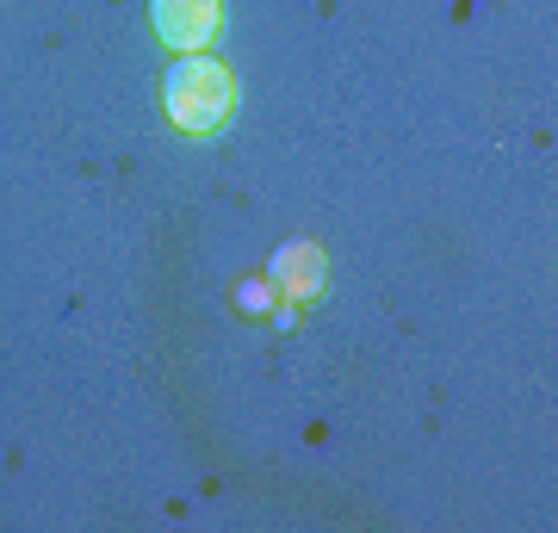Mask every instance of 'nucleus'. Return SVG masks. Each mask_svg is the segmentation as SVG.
I'll use <instances>...</instances> for the list:
<instances>
[{"mask_svg": "<svg viewBox=\"0 0 558 533\" xmlns=\"http://www.w3.org/2000/svg\"><path fill=\"white\" fill-rule=\"evenodd\" d=\"M149 32L180 57H199L223 32V0H149Z\"/></svg>", "mask_w": 558, "mask_h": 533, "instance_id": "nucleus-2", "label": "nucleus"}, {"mask_svg": "<svg viewBox=\"0 0 558 533\" xmlns=\"http://www.w3.org/2000/svg\"><path fill=\"white\" fill-rule=\"evenodd\" d=\"M161 99H168V119H174L186 137H211V131H223L230 112H236V81H230V69H223L218 57L199 50V57H180L174 69H168Z\"/></svg>", "mask_w": 558, "mask_h": 533, "instance_id": "nucleus-1", "label": "nucleus"}, {"mask_svg": "<svg viewBox=\"0 0 558 533\" xmlns=\"http://www.w3.org/2000/svg\"><path fill=\"white\" fill-rule=\"evenodd\" d=\"M236 311L242 316H267L274 311V286H267V279H242L236 286Z\"/></svg>", "mask_w": 558, "mask_h": 533, "instance_id": "nucleus-4", "label": "nucleus"}, {"mask_svg": "<svg viewBox=\"0 0 558 533\" xmlns=\"http://www.w3.org/2000/svg\"><path fill=\"white\" fill-rule=\"evenodd\" d=\"M323 279H329V267H323V249L317 242H279L274 261H267V286H274L279 298H317Z\"/></svg>", "mask_w": 558, "mask_h": 533, "instance_id": "nucleus-3", "label": "nucleus"}]
</instances>
